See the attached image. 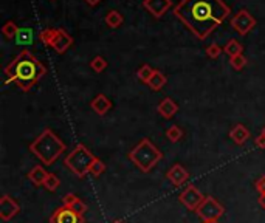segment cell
I'll use <instances>...</instances> for the list:
<instances>
[{
  "instance_id": "5",
  "label": "cell",
  "mask_w": 265,
  "mask_h": 223,
  "mask_svg": "<svg viewBox=\"0 0 265 223\" xmlns=\"http://www.w3.org/2000/svg\"><path fill=\"white\" fill-rule=\"evenodd\" d=\"M95 160H97V157L89 151L87 146L76 144L75 149L66 157L64 164H66L78 178H84L87 174H90V169Z\"/></svg>"
},
{
  "instance_id": "27",
  "label": "cell",
  "mask_w": 265,
  "mask_h": 223,
  "mask_svg": "<svg viewBox=\"0 0 265 223\" xmlns=\"http://www.w3.org/2000/svg\"><path fill=\"white\" fill-rule=\"evenodd\" d=\"M105 169H107V166H105V163H104V161H101L99 158H97V160H95V163L92 164L90 174H92L93 177H99V175H102V174L105 172Z\"/></svg>"
},
{
  "instance_id": "37",
  "label": "cell",
  "mask_w": 265,
  "mask_h": 223,
  "mask_svg": "<svg viewBox=\"0 0 265 223\" xmlns=\"http://www.w3.org/2000/svg\"><path fill=\"white\" fill-rule=\"evenodd\" d=\"M112 223H126L124 220H121V219H116V220H113Z\"/></svg>"
},
{
  "instance_id": "38",
  "label": "cell",
  "mask_w": 265,
  "mask_h": 223,
  "mask_svg": "<svg viewBox=\"0 0 265 223\" xmlns=\"http://www.w3.org/2000/svg\"><path fill=\"white\" fill-rule=\"evenodd\" d=\"M202 223H219V222H202Z\"/></svg>"
},
{
  "instance_id": "6",
  "label": "cell",
  "mask_w": 265,
  "mask_h": 223,
  "mask_svg": "<svg viewBox=\"0 0 265 223\" xmlns=\"http://www.w3.org/2000/svg\"><path fill=\"white\" fill-rule=\"evenodd\" d=\"M196 212L202 222H219V219L225 214V206L217 198L208 195Z\"/></svg>"
},
{
  "instance_id": "4",
  "label": "cell",
  "mask_w": 265,
  "mask_h": 223,
  "mask_svg": "<svg viewBox=\"0 0 265 223\" xmlns=\"http://www.w3.org/2000/svg\"><path fill=\"white\" fill-rule=\"evenodd\" d=\"M129 160L138 167L143 174H147L163 160V152L149 140V138H143V140L129 152Z\"/></svg>"
},
{
  "instance_id": "34",
  "label": "cell",
  "mask_w": 265,
  "mask_h": 223,
  "mask_svg": "<svg viewBox=\"0 0 265 223\" xmlns=\"http://www.w3.org/2000/svg\"><path fill=\"white\" fill-rule=\"evenodd\" d=\"M254 146L258 149H265V135L261 132L259 136H256V140H254Z\"/></svg>"
},
{
  "instance_id": "17",
  "label": "cell",
  "mask_w": 265,
  "mask_h": 223,
  "mask_svg": "<svg viewBox=\"0 0 265 223\" xmlns=\"http://www.w3.org/2000/svg\"><path fill=\"white\" fill-rule=\"evenodd\" d=\"M48 174H50V172L45 171V167H44V166L36 164V166L28 172V180H30V182L33 183L34 186H44V183H45V180H47Z\"/></svg>"
},
{
  "instance_id": "18",
  "label": "cell",
  "mask_w": 265,
  "mask_h": 223,
  "mask_svg": "<svg viewBox=\"0 0 265 223\" xmlns=\"http://www.w3.org/2000/svg\"><path fill=\"white\" fill-rule=\"evenodd\" d=\"M166 82H167L166 74L162 73L160 70H154V73H152V76H151L149 82H147V86H149V89L154 90V92H160V90L165 89Z\"/></svg>"
},
{
  "instance_id": "22",
  "label": "cell",
  "mask_w": 265,
  "mask_h": 223,
  "mask_svg": "<svg viewBox=\"0 0 265 223\" xmlns=\"http://www.w3.org/2000/svg\"><path fill=\"white\" fill-rule=\"evenodd\" d=\"M20 28L13 22V20H8V22L2 27V34L6 37V39H13V37H17Z\"/></svg>"
},
{
  "instance_id": "2",
  "label": "cell",
  "mask_w": 265,
  "mask_h": 223,
  "mask_svg": "<svg viewBox=\"0 0 265 223\" xmlns=\"http://www.w3.org/2000/svg\"><path fill=\"white\" fill-rule=\"evenodd\" d=\"M5 84H16L22 92H30L45 76L47 67L30 50H22L5 67Z\"/></svg>"
},
{
  "instance_id": "15",
  "label": "cell",
  "mask_w": 265,
  "mask_h": 223,
  "mask_svg": "<svg viewBox=\"0 0 265 223\" xmlns=\"http://www.w3.org/2000/svg\"><path fill=\"white\" fill-rule=\"evenodd\" d=\"M158 113H160L165 120H171L177 115L178 112V104L172 99V98H165L160 104H158L157 107Z\"/></svg>"
},
{
  "instance_id": "26",
  "label": "cell",
  "mask_w": 265,
  "mask_h": 223,
  "mask_svg": "<svg viewBox=\"0 0 265 223\" xmlns=\"http://www.w3.org/2000/svg\"><path fill=\"white\" fill-rule=\"evenodd\" d=\"M90 67L93 71H97V73H102L105 68H107V61H105L102 56H97V58H93L92 62H90Z\"/></svg>"
},
{
  "instance_id": "3",
  "label": "cell",
  "mask_w": 265,
  "mask_h": 223,
  "mask_svg": "<svg viewBox=\"0 0 265 223\" xmlns=\"http://www.w3.org/2000/svg\"><path fill=\"white\" fill-rule=\"evenodd\" d=\"M28 149L39 161H42V164L51 166L67 149V144L51 129H44Z\"/></svg>"
},
{
  "instance_id": "11",
  "label": "cell",
  "mask_w": 265,
  "mask_h": 223,
  "mask_svg": "<svg viewBox=\"0 0 265 223\" xmlns=\"http://www.w3.org/2000/svg\"><path fill=\"white\" fill-rule=\"evenodd\" d=\"M172 6V0H143V8L155 19H160Z\"/></svg>"
},
{
  "instance_id": "21",
  "label": "cell",
  "mask_w": 265,
  "mask_h": 223,
  "mask_svg": "<svg viewBox=\"0 0 265 223\" xmlns=\"http://www.w3.org/2000/svg\"><path fill=\"white\" fill-rule=\"evenodd\" d=\"M224 51L227 53V55H228L230 58H232V56L242 55L243 47L239 44V42H237L236 39H230V40L227 42V44H225V47H224Z\"/></svg>"
},
{
  "instance_id": "13",
  "label": "cell",
  "mask_w": 265,
  "mask_h": 223,
  "mask_svg": "<svg viewBox=\"0 0 265 223\" xmlns=\"http://www.w3.org/2000/svg\"><path fill=\"white\" fill-rule=\"evenodd\" d=\"M166 178L171 182L174 186H182L188 182L189 174L182 164H174L169 171L166 172Z\"/></svg>"
},
{
  "instance_id": "28",
  "label": "cell",
  "mask_w": 265,
  "mask_h": 223,
  "mask_svg": "<svg viewBox=\"0 0 265 223\" xmlns=\"http://www.w3.org/2000/svg\"><path fill=\"white\" fill-rule=\"evenodd\" d=\"M230 64H231V67L234 70H242L243 67L247 65V58L243 55L232 56V58H230Z\"/></svg>"
},
{
  "instance_id": "25",
  "label": "cell",
  "mask_w": 265,
  "mask_h": 223,
  "mask_svg": "<svg viewBox=\"0 0 265 223\" xmlns=\"http://www.w3.org/2000/svg\"><path fill=\"white\" fill-rule=\"evenodd\" d=\"M59 186H61V180L55 174H48L45 183H44V188L47 191H50V192H55V191H58Z\"/></svg>"
},
{
  "instance_id": "30",
  "label": "cell",
  "mask_w": 265,
  "mask_h": 223,
  "mask_svg": "<svg viewBox=\"0 0 265 223\" xmlns=\"http://www.w3.org/2000/svg\"><path fill=\"white\" fill-rule=\"evenodd\" d=\"M17 42H19V44H30V42H31V30H20L19 31V34H17Z\"/></svg>"
},
{
  "instance_id": "10",
  "label": "cell",
  "mask_w": 265,
  "mask_h": 223,
  "mask_svg": "<svg viewBox=\"0 0 265 223\" xmlns=\"http://www.w3.org/2000/svg\"><path fill=\"white\" fill-rule=\"evenodd\" d=\"M19 212H20V206L13 197H9L8 194H3L0 197V219L3 222L13 220Z\"/></svg>"
},
{
  "instance_id": "31",
  "label": "cell",
  "mask_w": 265,
  "mask_h": 223,
  "mask_svg": "<svg viewBox=\"0 0 265 223\" xmlns=\"http://www.w3.org/2000/svg\"><path fill=\"white\" fill-rule=\"evenodd\" d=\"M71 209L75 211L76 214H79V216H82V217H84V214H86V212H87L89 206H87V203H86V201H82V200L79 198V200L76 201V203L71 206Z\"/></svg>"
},
{
  "instance_id": "16",
  "label": "cell",
  "mask_w": 265,
  "mask_h": 223,
  "mask_svg": "<svg viewBox=\"0 0 265 223\" xmlns=\"http://www.w3.org/2000/svg\"><path fill=\"white\" fill-rule=\"evenodd\" d=\"M230 138L232 140V143H236L237 146H243L250 138V130L243 124H236L230 130Z\"/></svg>"
},
{
  "instance_id": "20",
  "label": "cell",
  "mask_w": 265,
  "mask_h": 223,
  "mask_svg": "<svg viewBox=\"0 0 265 223\" xmlns=\"http://www.w3.org/2000/svg\"><path fill=\"white\" fill-rule=\"evenodd\" d=\"M56 34H58V28H44L39 33V40L42 42L44 45L47 47H51L53 40L56 39Z\"/></svg>"
},
{
  "instance_id": "23",
  "label": "cell",
  "mask_w": 265,
  "mask_h": 223,
  "mask_svg": "<svg viewBox=\"0 0 265 223\" xmlns=\"http://www.w3.org/2000/svg\"><path fill=\"white\" fill-rule=\"evenodd\" d=\"M166 136H167V140L171 141V143H178V141L183 138V130L180 129L178 126L174 124V126H171V127H167Z\"/></svg>"
},
{
  "instance_id": "9",
  "label": "cell",
  "mask_w": 265,
  "mask_h": 223,
  "mask_svg": "<svg viewBox=\"0 0 265 223\" xmlns=\"http://www.w3.org/2000/svg\"><path fill=\"white\" fill-rule=\"evenodd\" d=\"M50 223H86L82 216L76 214L71 208L61 206L50 217Z\"/></svg>"
},
{
  "instance_id": "32",
  "label": "cell",
  "mask_w": 265,
  "mask_h": 223,
  "mask_svg": "<svg viewBox=\"0 0 265 223\" xmlns=\"http://www.w3.org/2000/svg\"><path fill=\"white\" fill-rule=\"evenodd\" d=\"M256 191H258V194H259V198H265V175H262L261 178L256 180Z\"/></svg>"
},
{
  "instance_id": "24",
  "label": "cell",
  "mask_w": 265,
  "mask_h": 223,
  "mask_svg": "<svg viewBox=\"0 0 265 223\" xmlns=\"http://www.w3.org/2000/svg\"><path fill=\"white\" fill-rule=\"evenodd\" d=\"M155 68H152L151 65H147V64H143V65L138 68V71H136V76H138V79L144 84L149 82L151 76H152V73H154Z\"/></svg>"
},
{
  "instance_id": "35",
  "label": "cell",
  "mask_w": 265,
  "mask_h": 223,
  "mask_svg": "<svg viewBox=\"0 0 265 223\" xmlns=\"http://www.w3.org/2000/svg\"><path fill=\"white\" fill-rule=\"evenodd\" d=\"M101 2H102V0H86V3L90 5V6H97V5H99Z\"/></svg>"
},
{
  "instance_id": "33",
  "label": "cell",
  "mask_w": 265,
  "mask_h": 223,
  "mask_svg": "<svg viewBox=\"0 0 265 223\" xmlns=\"http://www.w3.org/2000/svg\"><path fill=\"white\" fill-rule=\"evenodd\" d=\"M79 200V197H76L75 194H71V192H68L66 197H64V205L62 206H67V208H71L73 205L76 203V201Z\"/></svg>"
},
{
  "instance_id": "14",
  "label": "cell",
  "mask_w": 265,
  "mask_h": 223,
  "mask_svg": "<svg viewBox=\"0 0 265 223\" xmlns=\"http://www.w3.org/2000/svg\"><path fill=\"white\" fill-rule=\"evenodd\" d=\"M90 107H92V110L97 113V115L104 116L105 113H107V112L112 109V101H110L107 96H105V95L99 93L98 96H95V98L92 99Z\"/></svg>"
},
{
  "instance_id": "36",
  "label": "cell",
  "mask_w": 265,
  "mask_h": 223,
  "mask_svg": "<svg viewBox=\"0 0 265 223\" xmlns=\"http://www.w3.org/2000/svg\"><path fill=\"white\" fill-rule=\"evenodd\" d=\"M259 205L265 209V198H261V200H259Z\"/></svg>"
},
{
  "instance_id": "8",
  "label": "cell",
  "mask_w": 265,
  "mask_h": 223,
  "mask_svg": "<svg viewBox=\"0 0 265 223\" xmlns=\"http://www.w3.org/2000/svg\"><path fill=\"white\" fill-rule=\"evenodd\" d=\"M231 27L232 30H236L240 36H247L250 31L256 27V19L248 13L247 9H240L236 13V16L231 17Z\"/></svg>"
},
{
  "instance_id": "39",
  "label": "cell",
  "mask_w": 265,
  "mask_h": 223,
  "mask_svg": "<svg viewBox=\"0 0 265 223\" xmlns=\"http://www.w3.org/2000/svg\"><path fill=\"white\" fill-rule=\"evenodd\" d=\"M262 133L265 135V126H264V129H262Z\"/></svg>"
},
{
  "instance_id": "29",
  "label": "cell",
  "mask_w": 265,
  "mask_h": 223,
  "mask_svg": "<svg viewBox=\"0 0 265 223\" xmlns=\"http://www.w3.org/2000/svg\"><path fill=\"white\" fill-rule=\"evenodd\" d=\"M222 51H224V48H222L219 44H211L206 47V56L211 59H217L222 55Z\"/></svg>"
},
{
  "instance_id": "12",
  "label": "cell",
  "mask_w": 265,
  "mask_h": 223,
  "mask_svg": "<svg viewBox=\"0 0 265 223\" xmlns=\"http://www.w3.org/2000/svg\"><path fill=\"white\" fill-rule=\"evenodd\" d=\"M71 45H73V37L67 33L66 30L58 28V34H56V39L53 40L51 48L56 53H59V55H62V53H66Z\"/></svg>"
},
{
  "instance_id": "7",
  "label": "cell",
  "mask_w": 265,
  "mask_h": 223,
  "mask_svg": "<svg viewBox=\"0 0 265 223\" xmlns=\"http://www.w3.org/2000/svg\"><path fill=\"white\" fill-rule=\"evenodd\" d=\"M205 195L196 188V185H188L182 192L178 194V201L189 211H197L203 203Z\"/></svg>"
},
{
  "instance_id": "1",
  "label": "cell",
  "mask_w": 265,
  "mask_h": 223,
  "mask_svg": "<svg viewBox=\"0 0 265 223\" xmlns=\"http://www.w3.org/2000/svg\"><path fill=\"white\" fill-rule=\"evenodd\" d=\"M231 8L224 0H180L174 6V14L197 39L205 40L224 24Z\"/></svg>"
},
{
  "instance_id": "19",
  "label": "cell",
  "mask_w": 265,
  "mask_h": 223,
  "mask_svg": "<svg viewBox=\"0 0 265 223\" xmlns=\"http://www.w3.org/2000/svg\"><path fill=\"white\" fill-rule=\"evenodd\" d=\"M105 20V25H107L109 28L112 30H116V28H120L124 22V17L120 11H116V9H110V11L105 14L104 17Z\"/></svg>"
}]
</instances>
